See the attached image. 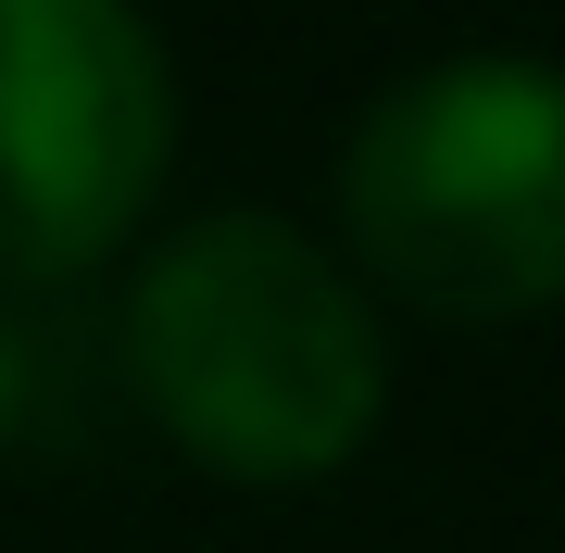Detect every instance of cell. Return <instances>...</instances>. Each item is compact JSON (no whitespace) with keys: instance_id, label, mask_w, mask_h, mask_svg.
Segmentation results:
<instances>
[{"instance_id":"6da1fadb","label":"cell","mask_w":565,"mask_h":553,"mask_svg":"<svg viewBox=\"0 0 565 553\" xmlns=\"http://www.w3.org/2000/svg\"><path fill=\"white\" fill-rule=\"evenodd\" d=\"M126 377L189 466L239 491H315L340 478L390 403L377 315L340 252L289 214H202L126 289Z\"/></svg>"},{"instance_id":"7a4b0ae2","label":"cell","mask_w":565,"mask_h":553,"mask_svg":"<svg viewBox=\"0 0 565 553\" xmlns=\"http://www.w3.org/2000/svg\"><path fill=\"white\" fill-rule=\"evenodd\" d=\"M364 277L452 328H515L565 289V88L541 51H452L364 102L340 151Z\"/></svg>"},{"instance_id":"3957f363","label":"cell","mask_w":565,"mask_h":553,"mask_svg":"<svg viewBox=\"0 0 565 553\" xmlns=\"http://www.w3.org/2000/svg\"><path fill=\"white\" fill-rule=\"evenodd\" d=\"M163 151L177 76L139 0H0V289L114 265Z\"/></svg>"},{"instance_id":"277c9868","label":"cell","mask_w":565,"mask_h":553,"mask_svg":"<svg viewBox=\"0 0 565 553\" xmlns=\"http://www.w3.org/2000/svg\"><path fill=\"white\" fill-rule=\"evenodd\" d=\"M25 403H39V340L0 315V453H13V428H25Z\"/></svg>"}]
</instances>
